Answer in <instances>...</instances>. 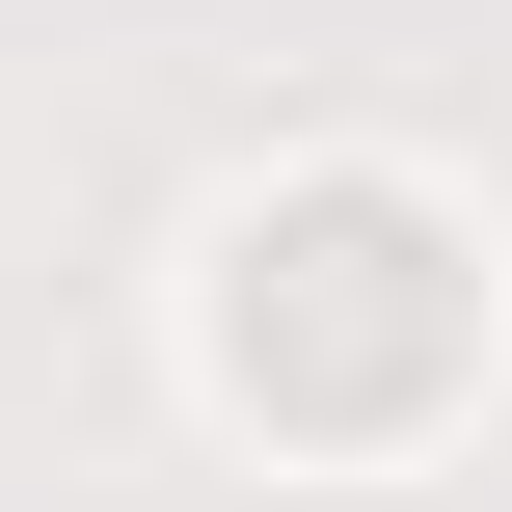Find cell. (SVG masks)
<instances>
[{"label": "cell", "instance_id": "1", "mask_svg": "<svg viewBox=\"0 0 512 512\" xmlns=\"http://www.w3.org/2000/svg\"><path fill=\"white\" fill-rule=\"evenodd\" d=\"M243 378L270 405H324V432H378V405H432L459 378V243L405 216V189H297V216H243Z\"/></svg>", "mask_w": 512, "mask_h": 512}]
</instances>
